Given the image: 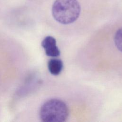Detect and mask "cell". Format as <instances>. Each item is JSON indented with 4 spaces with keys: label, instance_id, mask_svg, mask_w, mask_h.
I'll use <instances>...</instances> for the list:
<instances>
[{
    "label": "cell",
    "instance_id": "5",
    "mask_svg": "<svg viewBox=\"0 0 122 122\" xmlns=\"http://www.w3.org/2000/svg\"><path fill=\"white\" fill-rule=\"evenodd\" d=\"M113 43L116 49L122 53V26L119 28L113 35Z\"/></svg>",
    "mask_w": 122,
    "mask_h": 122
},
{
    "label": "cell",
    "instance_id": "4",
    "mask_svg": "<svg viewBox=\"0 0 122 122\" xmlns=\"http://www.w3.org/2000/svg\"><path fill=\"white\" fill-rule=\"evenodd\" d=\"M48 68L51 74L54 75H58L63 68L62 61L58 59H50L48 63Z\"/></svg>",
    "mask_w": 122,
    "mask_h": 122
},
{
    "label": "cell",
    "instance_id": "1",
    "mask_svg": "<svg viewBox=\"0 0 122 122\" xmlns=\"http://www.w3.org/2000/svg\"><path fill=\"white\" fill-rule=\"evenodd\" d=\"M80 13L81 7L77 0H56L52 5V16L55 20L62 24L75 22Z\"/></svg>",
    "mask_w": 122,
    "mask_h": 122
},
{
    "label": "cell",
    "instance_id": "3",
    "mask_svg": "<svg viewBox=\"0 0 122 122\" xmlns=\"http://www.w3.org/2000/svg\"><path fill=\"white\" fill-rule=\"evenodd\" d=\"M41 45L47 56L56 57L60 55V50L56 45V40L53 37L50 36L46 37L43 40Z\"/></svg>",
    "mask_w": 122,
    "mask_h": 122
},
{
    "label": "cell",
    "instance_id": "2",
    "mask_svg": "<svg viewBox=\"0 0 122 122\" xmlns=\"http://www.w3.org/2000/svg\"><path fill=\"white\" fill-rule=\"evenodd\" d=\"M39 114L43 122H61L67 119L69 110L67 105L61 100L51 99L42 104Z\"/></svg>",
    "mask_w": 122,
    "mask_h": 122
}]
</instances>
